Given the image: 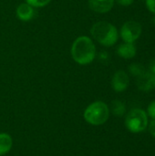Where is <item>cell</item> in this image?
I'll return each mask as SVG.
<instances>
[{"label": "cell", "mask_w": 155, "mask_h": 156, "mask_svg": "<svg viewBox=\"0 0 155 156\" xmlns=\"http://www.w3.org/2000/svg\"><path fill=\"white\" fill-rule=\"evenodd\" d=\"M70 54L76 63L79 65H88L96 58V46L90 37L80 36L72 43Z\"/></svg>", "instance_id": "1"}, {"label": "cell", "mask_w": 155, "mask_h": 156, "mask_svg": "<svg viewBox=\"0 0 155 156\" xmlns=\"http://www.w3.org/2000/svg\"><path fill=\"white\" fill-rule=\"evenodd\" d=\"M90 35L98 43L107 48L114 46L119 39V30L108 21H99L93 24Z\"/></svg>", "instance_id": "2"}, {"label": "cell", "mask_w": 155, "mask_h": 156, "mask_svg": "<svg viewBox=\"0 0 155 156\" xmlns=\"http://www.w3.org/2000/svg\"><path fill=\"white\" fill-rule=\"evenodd\" d=\"M109 106L101 101H94L90 104L84 112V119L87 122L92 125H101L105 123L110 117Z\"/></svg>", "instance_id": "3"}, {"label": "cell", "mask_w": 155, "mask_h": 156, "mask_svg": "<svg viewBox=\"0 0 155 156\" xmlns=\"http://www.w3.org/2000/svg\"><path fill=\"white\" fill-rule=\"evenodd\" d=\"M149 123V117L147 112L139 108L132 109L129 112L125 118L126 128L133 133H139L147 129Z\"/></svg>", "instance_id": "4"}, {"label": "cell", "mask_w": 155, "mask_h": 156, "mask_svg": "<svg viewBox=\"0 0 155 156\" xmlns=\"http://www.w3.org/2000/svg\"><path fill=\"white\" fill-rule=\"evenodd\" d=\"M143 33L142 25L136 20H128L122 24L119 31V37L123 42L135 43Z\"/></svg>", "instance_id": "5"}, {"label": "cell", "mask_w": 155, "mask_h": 156, "mask_svg": "<svg viewBox=\"0 0 155 156\" xmlns=\"http://www.w3.org/2000/svg\"><path fill=\"white\" fill-rule=\"evenodd\" d=\"M130 85L129 74L122 69L117 70L111 79V88L116 92L125 91Z\"/></svg>", "instance_id": "6"}, {"label": "cell", "mask_w": 155, "mask_h": 156, "mask_svg": "<svg viewBox=\"0 0 155 156\" xmlns=\"http://www.w3.org/2000/svg\"><path fill=\"white\" fill-rule=\"evenodd\" d=\"M137 88L144 92H148L155 89V75L146 70L142 76L137 78Z\"/></svg>", "instance_id": "7"}, {"label": "cell", "mask_w": 155, "mask_h": 156, "mask_svg": "<svg viewBox=\"0 0 155 156\" xmlns=\"http://www.w3.org/2000/svg\"><path fill=\"white\" fill-rule=\"evenodd\" d=\"M114 3V0H89V6L96 13L105 14L112 9Z\"/></svg>", "instance_id": "8"}, {"label": "cell", "mask_w": 155, "mask_h": 156, "mask_svg": "<svg viewBox=\"0 0 155 156\" xmlns=\"http://www.w3.org/2000/svg\"><path fill=\"white\" fill-rule=\"evenodd\" d=\"M116 52L118 56L124 59L133 58L137 54V48L134 43H127L123 42L117 47Z\"/></svg>", "instance_id": "9"}, {"label": "cell", "mask_w": 155, "mask_h": 156, "mask_svg": "<svg viewBox=\"0 0 155 156\" xmlns=\"http://www.w3.org/2000/svg\"><path fill=\"white\" fill-rule=\"evenodd\" d=\"M34 8L35 7H33L32 5H30L26 2L21 3L16 7V15L19 20L24 21V22H27V21L31 20L35 16V9Z\"/></svg>", "instance_id": "10"}, {"label": "cell", "mask_w": 155, "mask_h": 156, "mask_svg": "<svg viewBox=\"0 0 155 156\" xmlns=\"http://www.w3.org/2000/svg\"><path fill=\"white\" fill-rule=\"evenodd\" d=\"M13 141L9 134L1 133H0V156L7 154L12 148Z\"/></svg>", "instance_id": "11"}, {"label": "cell", "mask_w": 155, "mask_h": 156, "mask_svg": "<svg viewBox=\"0 0 155 156\" xmlns=\"http://www.w3.org/2000/svg\"><path fill=\"white\" fill-rule=\"evenodd\" d=\"M110 112H111L114 116L122 117L126 113V105L120 100H114L111 101Z\"/></svg>", "instance_id": "12"}, {"label": "cell", "mask_w": 155, "mask_h": 156, "mask_svg": "<svg viewBox=\"0 0 155 156\" xmlns=\"http://www.w3.org/2000/svg\"><path fill=\"white\" fill-rule=\"evenodd\" d=\"M129 73L135 77L136 79L140 76H142L146 70L147 69L141 63H138V62H134V63H132L130 66H129Z\"/></svg>", "instance_id": "13"}, {"label": "cell", "mask_w": 155, "mask_h": 156, "mask_svg": "<svg viewBox=\"0 0 155 156\" xmlns=\"http://www.w3.org/2000/svg\"><path fill=\"white\" fill-rule=\"evenodd\" d=\"M52 0H26L27 4L32 5L33 7H43L48 5Z\"/></svg>", "instance_id": "14"}, {"label": "cell", "mask_w": 155, "mask_h": 156, "mask_svg": "<svg viewBox=\"0 0 155 156\" xmlns=\"http://www.w3.org/2000/svg\"><path fill=\"white\" fill-rule=\"evenodd\" d=\"M147 115L152 120H155V100L152 101L147 107Z\"/></svg>", "instance_id": "15"}, {"label": "cell", "mask_w": 155, "mask_h": 156, "mask_svg": "<svg viewBox=\"0 0 155 156\" xmlns=\"http://www.w3.org/2000/svg\"><path fill=\"white\" fill-rule=\"evenodd\" d=\"M144 2L148 11L155 15V0H145Z\"/></svg>", "instance_id": "16"}, {"label": "cell", "mask_w": 155, "mask_h": 156, "mask_svg": "<svg viewBox=\"0 0 155 156\" xmlns=\"http://www.w3.org/2000/svg\"><path fill=\"white\" fill-rule=\"evenodd\" d=\"M148 130L149 133H151V135L155 138V120H152L149 123H148Z\"/></svg>", "instance_id": "17"}, {"label": "cell", "mask_w": 155, "mask_h": 156, "mask_svg": "<svg viewBox=\"0 0 155 156\" xmlns=\"http://www.w3.org/2000/svg\"><path fill=\"white\" fill-rule=\"evenodd\" d=\"M114 2H116L117 4L122 6H129L133 4L134 0H114Z\"/></svg>", "instance_id": "18"}, {"label": "cell", "mask_w": 155, "mask_h": 156, "mask_svg": "<svg viewBox=\"0 0 155 156\" xmlns=\"http://www.w3.org/2000/svg\"><path fill=\"white\" fill-rule=\"evenodd\" d=\"M147 70L155 75V58H153L149 62L148 67H147Z\"/></svg>", "instance_id": "19"}, {"label": "cell", "mask_w": 155, "mask_h": 156, "mask_svg": "<svg viewBox=\"0 0 155 156\" xmlns=\"http://www.w3.org/2000/svg\"><path fill=\"white\" fill-rule=\"evenodd\" d=\"M100 58L101 60H106V59L109 58V54H108L107 52L103 51V52H101V53L100 54Z\"/></svg>", "instance_id": "20"}, {"label": "cell", "mask_w": 155, "mask_h": 156, "mask_svg": "<svg viewBox=\"0 0 155 156\" xmlns=\"http://www.w3.org/2000/svg\"><path fill=\"white\" fill-rule=\"evenodd\" d=\"M152 23L153 24V26H155V15H153V16L152 17Z\"/></svg>", "instance_id": "21"}]
</instances>
